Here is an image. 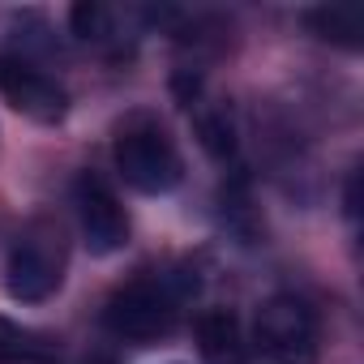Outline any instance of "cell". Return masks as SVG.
I'll return each mask as SVG.
<instances>
[{
	"label": "cell",
	"mask_w": 364,
	"mask_h": 364,
	"mask_svg": "<svg viewBox=\"0 0 364 364\" xmlns=\"http://www.w3.org/2000/svg\"><path fill=\"white\" fill-rule=\"evenodd\" d=\"M112 159H116V171L124 176V185H133L137 193H171L180 185V176H185L171 133L163 129V120L146 112L129 116L116 129Z\"/></svg>",
	"instance_id": "obj_2"
},
{
	"label": "cell",
	"mask_w": 364,
	"mask_h": 364,
	"mask_svg": "<svg viewBox=\"0 0 364 364\" xmlns=\"http://www.w3.org/2000/svg\"><path fill=\"white\" fill-rule=\"evenodd\" d=\"M198 351L206 355V364H245L249 347L240 317L232 309H206L198 317Z\"/></svg>",
	"instance_id": "obj_7"
},
{
	"label": "cell",
	"mask_w": 364,
	"mask_h": 364,
	"mask_svg": "<svg viewBox=\"0 0 364 364\" xmlns=\"http://www.w3.org/2000/svg\"><path fill=\"white\" fill-rule=\"evenodd\" d=\"M355 185H360V171L347 176V215H351V219L360 215V193H355Z\"/></svg>",
	"instance_id": "obj_12"
},
{
	"label": "cell",
	"mask_w": 364,
	"mask_h": 364,
	"mask_svg": "<svg viewBox=\"0 0 364 364\" xmlns=\"http://www.w3.org/2000/svg\"><path fill=\"white\" fill-rule=\"evenodd\" d=\"M73 206H77V223H82V240L95 257H112L129 245V215L120 206V198L112 193V185L95 171H82L73 185Z\"/></svg>",
	"instance_id": "obj_5"
},
{
	"label": "cell",
	"mask_w": 364,
	"mask_h": 364,
	"mask_svg": "<svg viewBox=\"0 0 364 364\" xmlns=\"http://www.w3.org/2000/svg\"><path fill=\"white\" fill-rule=\"evenodd\" d=\"M253 334L279 364H317V313L296 296H270L257 309Z\"/></svg>",
	"instance_id": "obj_3"
},
{
	"label": "cell",
	"mask_w": 364,
	"mask_h": 364,
	"mask_svg": "<svg viewBox=\"0 0 364 364\" xmlns=\"http://www.w3.org/2000/svg\"><path fill=\"white\" fill-rule=\"evenodd\" d=\"M198 107V137L202 146L215 154V159H228L236 154V120H232V107L228 103H193Z\"/></svg>",
	"instance_id": "obj_10"
},
{
	"label": "cell",
	"mask_w": 364,
	"mask_h": 364,
	"mask_svg": "<svg viewBox=\"0 0 364 364\" xmlns=\"http://www.w3.org/2000/svg\"><path fill=\"white\" fill-rule=\"evenodd\" d=\"M69 22H73V35H77V39H90V43H103V39L112 35V9L95 5V0H82V5H73Z\"/></svg>",
	"instance_id": "obj_11"
},
{
	"label": "cell",
	"mask_w": 364,
	"mask_h": 364,
	"mask_svg": "<svg viewBox=\"0 0 364 364\" xmlns=\"http://www.w3.org/2000/svg\"><path fill=\"white\" fill-rule=\"evenodd\" d=\"M65 279V253H60V232L52 228H31L26 236H18V245L9 249V266H5V283L9 296L22 304H43Z\"/></svg>",
	"instance_id": "obj_4"
},
{
	"label": "cell",
	"mask_w": 364,
	"mask_h": 364,
	"mask_svg": "<svg viewBox=\"0 0 364 364\" xmlns=\"http://www.w3.org/2000/svg\"><path fill=\"white\" fill-rule=\"evenodd\" d=\"M198 291V279H176V274H141L133 283H124L120 291H112V300L103 304V326L116 338L129 343H154L163 334H171L185 300Z\"/></svg>",
	"instance_id": "obj_1"
},
{
	"label": "cell",
	"mask_w": 364,
	"mask_h": 364,
	"mask_svg": "<svg viewBox=\"0 0 364 364\" xmlns=\"http://www.w3.org/2000/svg\"><path fill=\"white\" fill-rule=\"evenodd\" d=\"M0 364H60V343L48 330L0 317Z\"/></svg>",
	"instance_id": "obj_8"
},
{
	"label": "cell",
	"mask_w": 364,
	"mask_h": 364,
	"mask_svg": "<svg viewBox=\"0 0 364 364\" xmlns=\"http://www.w3.org/2000/svg\"><path fill=\"white\" fill-rule=\"evenodd\" d=\"M304 26L326 39V43H338V48H360V14L355 9H338V5H321V9H309L304 14Z\"/></svg>",
	"instance_id": "obj_9"
},
{
	"label": "cell",
	"mask_w": 364,
	"mask_h": 364,
	"mask_svg": "<svg viewBox=\"0 0 364 364\" xmlns=\"http://www.w3.org/2000/svg\"><path fill=\"white\" fill-rule=\"evenodd\" d=\"M0 95L5 103L39 124H56L69 112V95L56 77H48L43 69H35L31 60L18 56H0Z\"/></svg>",
	"instance_id": "obj_6"
}]
</instances>
